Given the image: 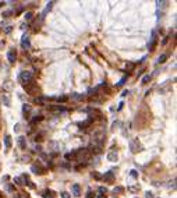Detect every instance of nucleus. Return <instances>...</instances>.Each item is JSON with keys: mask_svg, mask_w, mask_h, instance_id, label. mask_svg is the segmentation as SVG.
Here are the masks:
<instances>
[{"mask_svg": "<svg viewBox=\"0 0 177 198\" xmlns=\"http://www.w3.org/2000/svg\"><path fill=\"white\" fill-rule=\"evenodd\" d=\"M92 158V151L91 149H78L75 151V158H74V161L77 162H81V163H87L88 161H89Z\"/></svg>", "mask_w": 177, "mask_h": 198, "instance_id": "1", "label": "nucleus"}, {"mask_svg": "<svg viewBox=\"0 0 177 198\" xmlns=\"http://www.w3.org/2000/svg\"><path fill=\"white\" fill-rule=\"evenodd\" d=\"M24 89H25L29 95H36V93L39 92L38 84H36L35 80H32V81H29L28 84H25V85H24Z\"/></svg>", "mask_w": 177, "mask_h": 198, "instance_id": "2", "label": "nucleus"}, {"mask_svg": "<svg viewBox=\"0 0 177 198\" xmlns=\"http://www.w3.org/2000/svg\"><path fill=\"white\" fill-rule=\"evenodd\" d=\"M18 80H20V82H21L22 85H25V84H28L29 81H32V80H34L32 73H31V71H22L21 74H20Z\"/></svg>", "mask_w": 177, "mask_h": 198, "instance_id": "3", "label": "nucleus"}, {"mask_svg": "<svg viewBox=\"0 0 177 198\" xmlns=\"http://www.w3.org/2000/svg\"><path fill=\"white\" fill-rule=\"evenodd\" d=\"M130 149L132 153H137V152H140L142 149V145L138 142V140H131L130 141Z\"/></svg>", "mask_w": 177, "mask_h": 198, "instance_id": "4", "label": "nucleus"}, {"mask_svg": "<svg viewBox=\"0 0 177 198\" xmlns=\"http://www.w3.org/2000/svg\"><path fill=\"white\" fill-rule=\"evenodd\" d=\"M156 45H158V38H156V32L154 31V32H152V39H151V42H149V45H148L149 52H154Z\"/></svg>", "mask_w": 177, "mask_h": 198, "instance_id": "5", "label": "nucleus"}, {"mask_svg": "<svg viewBox=\"0 0 177 198\" xmlns=\"http://www.w3.org/2000/svg\"><path fill=\"white\" fill-rule=\"evenodd\" d=\"M102 180H105L106 183H112L113 180H114V173H113L112 170L110 172H106L105 175L102 176Z\"/></svg>", "mask_w": 177, "mask_h": 198, "instance_id": "6", "label": "nucleus"}, {"mask_svg": "<svg viewBox=\"0 0 177 198\" xmlns=\"http://www.w3.org/2000/svg\"><path fill=\"white\" fill-rule=\"evenodd\" d=\"M31 170L35 173V175H43V173H45V169H43L41 165H38V163H35V165L31 166Z\"/></svg>", "mask_w": 177, "mask_h": 198, "instance_id": "7", "label": "nucleus"}, {"mask_svg": "<svg viewBox=\"0 0 177 198\" xmlns=\"http://www.w3.org/2000/svg\"><path fill=\"white\" fill-rule=\"evenodd\" d=\"M7 59H8L10 63H14V62H16V59H17V52H16V49H10V50L7 52Z\"/></svg>", "mask_w": 177, "mask_h": 198, "instance_id": "8", "label": "nucleus"}, {"mask_svg": "<svg viewBox=\"0 0 177 198\" xmlns=\"http://www.w3.org/2000/svg\"><path fill=\"white\" fill-rule=\"evenodd\" d=\"M21 46H22L24 49H29V48H31V42H29V38H28L27 35L22 36V39H21Z\"/></svg>", "mask_w": 177, "mask_h": 198, "instance_id": "9", "label": "nucleus"}, {"mask_svg": "<svg viewBox=\"0 0 177 198\" xmlns=\"http://www.w3.org/2000/svg\"><path fill=\"white\" fill-rule=\"evenodd\" d=\"M71 192H73V195L80 197V195H81V188H80V184H73V187H71Z\"/></svg>", "mask_w": 177, "mask_h": 198, "instance_id": "10", "label": "nucleus"}, {"mask_svg": "<svg viewBox=\"0 0 177 198\" xmlns=\"http://www.w3.org/2000/svg\"><path fill=\"white\" fill-rule=\"evenodd\" d=\"M117 159H119V156H117V153H116V152H109V153H107V161H110V162H116Z\"/></svg>", "mask_w": 177, "mask_h": 198, "instance_id": "11", "label": "nucleus"}, {"mask_svg": "<svg viewBox=\"0 0 177 198\" xmlns=\"http://www.w3.org/2000/svg\"><path fill=\"white\" fill-rule=\"evenodd\" d=\"M49 109H50V112H53V113H63V112H66V109H63L61 106H50Z\"/></svg>", "mask_w": 177, "mask_h": 198, "instance_id": "12", "label": "nucleus"}, {"mask_svg": "<svg viewBox=\"0 0 177 198\" xmlns=\"http://www.w3.org/2000/svg\"><path fill=\"white\" fill-rule=\"evenodd\" d=\"M31 109H32V107H31V105H27V103L22 106V113H24V117H25V119L28 117V113L31 112Z\"/></svg>", "mask_w": 177, "mask_h": 198, "instance_id": "13", "label": "nucleus"}, {"mask_svg": "<svg viewBox=\"0 0 177 198\" xmlns=\"http://www.w3.org/2000/svg\"><path fill=\"white\" fill-rule=\"evenodd\" d=\"M4 147H6L7 149H10V148H11V137H10V135L4 137Z\"/></svg>", "mask_w": 177, "mask_h": 198, "instance_id": "14", "label": "nucleus"}, {"mask_svg": "<svg viewBox=\"0 0 177 198\" xmlns=\"http://www.w3.org/2000/svg\"><path fill=\"white\" fill-rule=\"evenodd\" d=\"M14 183H17V184H20V186L25 184V177H24V176H21V177H16V179H14Z\"/></svg>", "mask_w": 177, "mask_h": 198, "instance_id": "15", "label": "nucleus"}, {"mask_svg": "<svg viewBox=\"0 0 177 198\" xmlns=\"http://www.w3.org/2000/svg\"><path fill=\"white\" fill-rule=\"evenodd\" d=\"M18 145L21 149H25V137H20L18 138Z\"/></svg>", "mask_w": 177, "mask_h": 198, "instance_id": "16", "label": "nucleus"}, {"mask_svg": "<svg viewBox=\"0 0 177 198\" xmlns=\"http://www.w3.org/2000/svg\"><path fill=\"white\" fill-rule=\"evenodd\" d=\"M55 197V192H53L52 190H46L45 192H43V198H53Z\"/></svg>", "mask_w": 177, "mask_h": 198, "instance_id": "17", "label": "nucleus"}, {"mask_svg": "<svg viewBox=\"0 0 177 198\" xmlns=\"http://www.w3.org/2000/svg\"><path fill=\"white\" fill-rule=\"evenodd\" d=\"M134 68H135V64H134V63L128 62V63L126 64V70H127V71H132Z\"/></svg>", "mask_w": 177, "mask_h": 198, "instance_id": "18", "label": "nucleus"}, {"mask_svg": "<svg viewBox=\"0 0 177 198\" xmlns=\"http://www.w3.org/2000/svg\"><path fill=\"white\" fill-rule=\"evenodd\" d=\"M14 198H28V194H25V192H16Z\"/></svg>", "mask_w": 177, "mask_h": 198, "instance_id": "19", "label": "nucleus"}, {"mask_svg": "<svg viewBox=\"0 0 177 198\" xmlns=\"http://www.w3.org/2000/svg\"><path fill=\"white\" fill-rule=\"evenodd\" d=\"M124 191V188H123V187H120V186H117V187H114V188H113V192H117V194H121V192Z\"/></svg>", "mask_w": 177, "mask_h": 198, "instance_id": "20", "label": "nucleus"}, {"mask_svg": "<svg viewBox=\"0 0 177 198\" xmlns=\"http://www.w3.org/2000/svg\"><path fill=\"white\" fill-rule=\"evenodd\" d=\"M24 17H25L27 21H31V20L34 18V14H32L31 11H28V13H25V16H24Z\"/></svg>", "mask_w": 177, "mask_h": 198, "instance_id": "21", "label": "nucleus"}, {"mask_svg": "<svg viewBox=\"0 0 177 198\" xmlns=\"http://www.w3.org/2000/svg\"><path fill=\"white\" fill-rule=\"evenodd\" d=\"M166 59H168V54H162V56H159V59H158V63H165Z\"/></svg>", "mask_w": 177, "mask_h": 198, "instance_id": "22", "label": "nucleus"}, {"mask_svg": "<svg viewBox=\"0 0 177 198\" xmlns=\"http://www.w3.org/2000/svg\"><path fill=\"white\" fill-rule=\"evenodd\" d=\"M67 101H68L67 96H59V98H57V102H59V103H64V102H67Z\"/></svg>", "mask_w": 177, "mask_h": 198, "instance_id": "23", "label": "nucleus"}, {"mask_svg": "<svg viewBox=\"0 0 177 198\" xmlns=\"http://www.w3.org/2000/svg\"><path fill=\"white\" fill-rule=\"evenodd\" d=\"M149 80H151V76H149V74H146V76H144V78L141 80V82H142V84H146Z\"/></svg>", "mask_w": 177, "mask_h": 198, "instance_id": "24", "label": "nucleus"}, {"mask_svg": "<svg viewBox=\"0 0 177 198\" xmlns=\"http://www.w3.org/2000/svg\"><path fill=\"white\" fill-rule=\"evenodd\" d=\"M11 14H13L11 10H7V11L3 13V17H4V18H8V17H11Z\"/></svg>", "mask_w": 177, "mask_h": 198, "instance_id": "25", "label": "nucleus"}, {"mask_svg": "<svg viewBox=\"0 0 177 198\" xmlns=\"http://www.w3.org/2000/svg\"><path fill=\"white\" fill-rule=\"evenodd\" d=\"M45 102H46V99H43V98H35V103H41V105H43Z\"/></svg>", "mask_w": 177, "mask_h": 198, "instance_id": "26", "label": "nucleus"}, {"mask_svg": "<svg viewBox=\"0 0 177 198\" xmlns=\"http://www.w3.org/2000/svg\"><path fill=\"white\" fill-rule=\"evenodd\" d=\"M98 191L101 192V195H105L106 192H107V188H106V187H99V190H98Z\"/></svg>", "mask_w": 177, "mask_h": 198, "instance_id": "27", "label": "nucleus"}, {"mask_svg": "<svg viewBox=\"0 0 177 198\" xmlns=\"http://www.w3.org/2000/svg\"><path fill=\"white\" fill-rule=\"evenodd\" d=\"M92 177H93V179H96V180H101V179H102V176L99 175V173H96V172L92 173Z\"/></svg>", "mask_w": 177, "mask_h": 198, "instance_id": "28", "label": "nucleus"}, {"mask_svg": "<svg viewBox=\"0 0 177 198\" xmlns=\"http://www.w3.org/2000/svg\"><path fill=\"white\" fill-rule=\"evenodd\" d=\"M7 84H6V85H3L4 88H6V89H11V88H13V84H11V81H6Z\"/></svg>", "mask_w": 177, "mask_h": 198, "instance_id": "29", "label": "nucleus"}, {"mask_svg": "<svg viewBox=\"0 0 177 198\" xmlns=\"http://www.w3.org/2000/svg\"><path fill=\"white\" fill-rule=\"evenodd\" d=\"M3 102H6V106H10V98H8V95L3 96Z\"/></svg>", "mask_w": 177, "mask_h": 198, "instance_id": "30", "label": "nucleus"}, {"mask_svg": "<svg viewBox=\"0 0 177 198\" xmlns=\"http://www.w3.org/2000/svg\"><path fill=\"white\" fill-rule=\"evenodd\" d=\"M41 120H43V116H38V117H35V119H34V120H32L31 123L34 124V123H38V121H41Z\"/></svg>", "mask_w": 177, "mask_h": 198, "instance_id": "31", "label": "nucleus"}, {"mask_svg": "<svg viewBox=\"0 0 177 198\" xmlns=\"http://www.w3.org/2000/svg\"><path fill=\"white\" fill-rule=\"evenodd\" d=\"M131 177H134V179H137V177H138V173H137V170H131Z\"/></svg>", "mask_w": 177, "mask_h": 198, "instance_id": "32", "label": "nucleus"}, {"mask_svg": "<svg viewBox=\"0 0 177 198\" xmlns=\"http://www.w3.org/2000/svg\"><path fill=\"white\" fill-rule=\"evenodd\" d=\"M61 198H70V194L68 192H61Z\"/></svg>", "mask_w": 177, "mask_h": 198, "instance_id": "33", "label": "nucleus"}, {"mask_svg": "<svg viewBox=\"0 0 177 198\" xmlns=\"http://www.w3.org/2000/svg\"><path fill=\"white\" fill-rule=\"evenodd\" d=\"M7 191H10V192H13V191H14V187H13L11 184H8V186H7Z\"/></svg>", "mask_w": 177, "mask_h": 198, "instance_id": "34", "label": "nucleus"}, {"mask_svg": "<svg viewBox=\"0 0 177 198\" xmlns=\"http://www.w3.org/2000/svg\"><path fill=\"white\" fill-rule=\"evenodd\" d=\"M87 198H93V194H92V191H88V194H87Z\"/></svg>", "mask_w": 177, "mask_h": 198, "instance_id": "35", "label": "nucleus"}, {"mask_svg": "<svg viewBox=\"0 0 177 198\" xmlns=\"http://www.w3.org/2000/svg\"><path fill=\"white\" fill-rule=\"evenodd\" d=\"M11 31H13V27H7V28H6V32H7V34H10Z\"/></svg>", "mask_w": 177, "mask_h": 198, "instance_id": "36", "label": "nucleus"}, {"mask_svg": "<svg viewBox=\"0 0 177 198\" xmlns=\"http://www.w3.org/2000/svg\"><path fill=\"white\" fill-rule=\"evenodd\" d=\"M124 81H126V77H123L121 80H120V82H119V85H123V84H124Z\"/></svg>", "mask_w": 177, "mask_h": 198, "instance_id": "37", "label": "nucleus"}, {"mask_svg": "<svg viewBox=\"0 0 177 198\" xmlns=\"http://www.w3.org/2000/svg\"><path fill=\"white\" fill-rule=\"evenodd\" d=\"M145 197H146V198H152V194H151V192H146Z\"/></svg>", "mask_w": 177, "mask_h": 198, "instance_id": "38", "label": "nucleus"}, {"mask_svg": "<svg viewBox=\"0 0 177 198\" xmlns=\"http://www.w3.org/2000/svg\"><path fill=\"white\" fill-rule=\"evenodd\" d=\"M96 198H106V195H98Z\"/></svg>", "mask_w": 177, "mask_h": 198, "instance_id": "39", "label": "nucleus"}, {"mask_svg": "<svg viewBox=\"0 0 177 198\" xmlns=\"http://www.w3.org/2000/svg\"><path fill=\"white\" fill-rule=\"evenodd\" d=\"M3 4H4V2H0V7H2V6H3Z\"/></svg>", "mask_w": 177, "mask_h": 198, "instance_id": "40", "label": "nucleus"}, {"mask_svg": "<svg viewBox=\"0 0 177 198\" xmlns=\"http://www.w3.org/2000/svg\"><path fill=\"white\" fill-rule=\"evenodd\" d=\"M0 198H2V194H0Z\"/></svg>", "mask_w": 177, "mask_h": 198, "instance_id": "41", "label": "nucleus"}]
</instances>
